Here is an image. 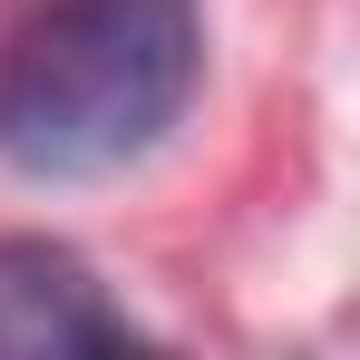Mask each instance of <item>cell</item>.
Listing matches in <instances>:
<instances>
[{
    "instance_id": "obj_1",
    "label": "cell",
    "mask_w": 360,
    "mask_h": 360,
    "mask_svg": "<svg viewBox=\"0 0 360 360\" xmlns=\"http://www.w3.org/2000/svg\"><path fill=\"white\" fill-rule=\"evenodd\" d=\"M205 39L185 0H49L0 49V156L39 185L117 176L185 117Z\"/></svg>"
},
{
    "instance_id": "obj_2",
    "label": "cell",
    "mask_w": 360,
    "mask_h": 360,
    "mask_svg": "<svg viewBox=\"0 0 360 360\" xmlns=\"http://www.w3.org/2000/svg\"><path fill=\"white\" fill-rule=\"evenodd\" d=\"M127 311L98 292V273L49 234H0V360H68L127 351Z\"/></svg>"
}]
</instances>
